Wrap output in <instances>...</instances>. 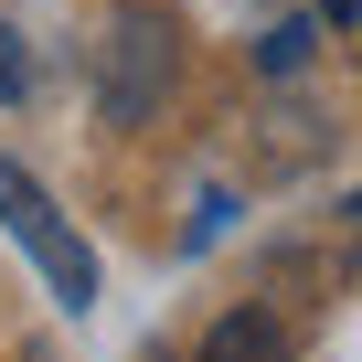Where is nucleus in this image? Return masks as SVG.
<instances>
[{"label": "nucleus", "instance_id": "nucleus-1", "mask_svg": "<svg viewBox=\"0 0 362 362\" xmlns=\"http://www.w3.org/2000/svg\"><path fill=\"white\" fill-rule=\"evenodd\" d=\"M170 75H181V33H170L160 11H117V22L96 33V107H107L117 128L160 117Z\"/></svg>", "mask_w": 362, "mask_h": 362}, {"label": "nucleus", "instance_id": "nucleus-2", "mask_svg": "<svg viewBox=\"0 0 362 362\" xmlns=\"http://www.w3.org/2000/svg\"><path fill=\"white\" fill-rule=\"evenodd\" d=\"M0 224H11V245L54 277V298H64V309H96V245L54 214V192H43L22 160H0Z\"/></svg>", "mask_w": 362, "mask_h": 362}, {"label": "nucleus", "instance_id": "nucleus-3", "mask_svg": "<svg viewBox=\"0 0 362 362\" xmlns=\"http://www.w3.org/2000/svg\"><path fill=\"white\" fill-rule=\"evenodd\" d=\"M192 362H288V330L267 320V309H224L214 330H203V351Z\"/></svg>", "mask_w": 362, "mask_h": 362}, {"label": "nucleus", "instance_id": "nucleus-4", "mask_svg": "<svg viewBox=\"0 0 362 362\" xmlns=\"http://www.w3.org/2000/svg\"><path fill=\"white\" fill-rule=\"evenodd\" d=\"M11 96H33V54H22L11 22H0V107H11Z\"/></svg>", "mask_w": 362, "mask_h": 362}, {"label": "nucleus", "instance_id": "nucleus-5", "mask_svg": "<svg viewBox=\"0 0 362 362\" xmlns=\"http://www.w3.org/2000/svg\"><path fill=\"white\" fill-rule=\"evenodd\" d=\"M298 54H309V22H277V33H267V43H256V64H267V75H288V64H298Z\"/></svg>", "mask_w": 362, "mask_h": 362}, {"label": "nucleus", "instance_id": "nucleus-6", "mask_svg": "<svg viewBox=\"0 0 362 362\" xmlns=\"http://www.w3.org/2000/svg\"><path fill=\"white\" fill-rule=\"evenodd\" d=\"M351 11H362V0H330V22H351Z\"/></svg>", "mask_w": 362, "mask_h": 362}, {"label": "nucleus", "instance_id": "nucleus-7", "mask_svg": "<svg viewBox=\"0 0 362 362\" xmlns=\"http://www.w3.org/2000/svg\"><path fill=\"white\" fill-rule=\"evenodd\" d=\"M351 214H362V192H351Z\"/></svg>", "mask_w": 362, "mask_h": 362}]
</instances>
